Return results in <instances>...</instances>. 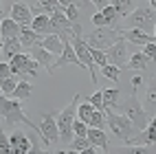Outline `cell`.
<instances>
[{
    "label": "cell",
    "instance_id": "5",
    "mask_svg": "<svg viewBox=\"0 0 156 154\" xmlns=\"http://www.w3.org/2000/svg\"><path fill=\"white\" fill-rule=\"evenodd\" d=\"M119 38H121L119 27H117V29L106 27V29H97V31H92V33H88L84 42H86L90 48H97V51H103V53H106V51H108L114 42H117Z\"/></svg>",
    "mask_w": 156,
    "mask_h": 154
},
{
    "label": "cell",
    "instance_id": "17",
    "mask_svg": "<svg viewBox=\"0 0 156 154\" xmlns=\"http://www.w3.org/2000/svg\"><path fill=\"white\" fill-rule=\"evenodd\" d=\"M20 53H22V44H20L18 38H9V40L2 42V57H5V62H11Z\"/></svg>",
    "mask_w": 156,
    "mask_h": 154
},
{
    "label": "cell",
    "instance_id": "23",
    "mask_svg": "<svg viewBox=\"0 0 156 154\" xmlns=\"http://www.w3.org/2000/svg\"><path fill=\"white\" fill-rule=\"evenodd\" d=\"M42 46L48 51V53H53V55H62V51H64V44H62L59 35H46L42 40Z\"/></svg>",
    "mask_w": 156,
    "mask_h": 154
},
{
    "label": "cell",
    "instance_id": "28",
    "mask_svg": "<svg viewBox=\"0 0 156 154\" xmlns=\"http://www.w3.org/2000/svg\"><path fill=\"white\" fill-rule=\"evenodd\" d=\"M18 77H9V79H2V81H0V92H2V95L5 97H11L13 95V90H16V86H18Z\"/></svg>",
    "mask_w": 156,
    "mask_h": 154
},
{
    "label": "cell",
    "instance_id": "41",
    "mask_svg": "<svg viewBox=\"0 0 156 154\" xmlns=\"http://www.w3.org/2000/svg\"><path fill=\"white\" fill-rule=\"evenodd\" d=\"M79 154H97V150L95 148H86L84 152H79Z\"/></svg>",
    "mask_w": 156,
    "mask_h": 154
},
{
    "label": "cell",
    "instance_id": "3",
    "mask_svg": "<svg viewBox=\"0 0 156 154\" xmlns=\"http://www.w3.org/2000/svg\"><path fill=\"white\" fill-rule=\"evenodd\" d=\"M126 24H128V29H139L143 33H150V29L154 31V27H156V11L150 7V2H141L126 18Z\"/></svg>",
    "mask_w": 156,
    "mask_h": 154
},
{
    "label": "cell",
    "instance_id": "32",
    "mask_svg": "<svg viewBox=\"0 0 156 154\" xmlns=\"http://www.w3.org/2000/svg\"><path fill=\"white\" fill-rule=\"evenodd\" d=\"M86 148H92V145L88 143V139H81V137H75L68 145V150H75V152H84Z\"/></svg>",
    "mask_w": 156,
    "mask_h": 154
},
{
    "label": "cell",
    "instance_id": "2",
    "mask_svg": "<svg viewBox=\"0 0 156 154\" xmlns=\"http://www.w3.org/2000/svg\"><path fill=\"white\" fill-rule=\"evenodd\" d=\"M0 119H7L9 123H24L31 130L40 137V126H35L24 112H22V101H16V99H9L0 92Z\"/></svg>",
    "mask_w": 156,
    "mask_h": 154
},
{
    "label": "cell",
    "instance_id": "24",
    "mask_svg": "<svg viewBox=\"0 0 156 154\" xmlns=\"http://www.w3.org/2000/svg\"><path fill=\"white\" fill-rule=\"evenodd\" d=\"M139 5H141V2H130V0H114V2H112V7L117 9L119 18H128Z\"/></svg>",
    "mask_w": 156,
    "mask_h": 154
},
{
    "label": "cell",
    "instance_id": "29",
    "mask_svg": "<svg viewBox=\"0 0 156 154\" xmlns=\"http://www.w3.org/2000/svg\"><path fill=\"white\" fill-rule=\"evenodd\" d=\"M147 106L156 108V75H152L147 81Z\"/></svg>",
    "mask_w": 156,
    "mask_h": 154
},
{
    "label": "cell",
    "instance_id": "33",
    "mask_svg": "<svg viewBox=\"0 0 156 154\" xmlns=\"http://www.w3.org/2000/svg\"><path fill=\"white\" fill-rule=\"evenodd\" d=\"M90 48V46H88ZM90 55H92V62H95V66L99 64L101 68L103 66H108V57H106V53L103 51H97V48H90Z\"/></svg>",
    "mask_w": 156,
    "mask_h": 154
},
{
    "label": "cell",
    "instance_id": "12",
    "mask_svg": "<svg viewBox=\"0 0 156 154\" xmlns=\"http://www.w3.org/2000/svg\"><path fill=\"white\" fill-rule=\"evenodd\" d=\"M9 18H11L16 24H20V27H31V22H33V13L29 11L27 2H13L11 5V16Z\"/></svg>",
    "mask_w": 156,
    "mask_h": 154
},
{
    "label": "cell",
    "instance_id": "42",
    "mask_svg": "<svg viewBox=\"0 0 156 154\" xmlns=\"http://www.w3.org/2000/svg\"><path fill=\"white\" fill-rule=\"evenodd\" d=\"M2 42L5 40H2V35H0V57H2Z\"/></svg>",
    "mask_w": 156,
    "mask_h": 154
},
{
    "label": "cell",
    "instance_id": "15",
    "mask_svg": "<svg viewBox=\"0 0 156 154\" xmlns=\"http://www.w3.org/2000/svg\"><path fill=\"white\" fill-rule=\"evenodd\" d=\"M9 143H11V154H27L31 150V141L24 132L16 130L11 137H9Z\"/></svg>",
    "mask_w": 156,
    "mask_h": 154
},
{
    "label": "cell",
    "instance_id": "4",
    "mask_svg": "<svg viewBox=\"0 0 156 154\" xmlns=\"http://www.w3.org/2000/svg\"><path fill=\"white\" fill-rule=\"evenodd\" d=\"M77 106H79V95H75L73 97V101L64 108L57 115V130H59V139L62 141H66V143H70L73 141V123H75V119H77Z\"/></svg>",
    "mask_w": 156,
    "mask_h": 154
},
{
    "label": "cell",
    "instance_id": "20",
    "mask_svg": "<svg viewBox=\"0 0 156 154\" xmlns=\"http://www.w3.org/2000/svg\"><path fill=\"white\" fill-rule=\"evenodd\" d=\"M59 9L64 11V16L68 18V22L73 24H81L79 20H81V13H79V9L75 2H68V0H59Z\"/></svg>",
    "mask_w": 156,
    "mask_h": 154
},
{
    "label": "cell",
    "instance_id": "18",
    "mask_svg": "<svg viewBox=\"0 0 156 154\" xmlns=\"http://www.w3.org/2000/svg\"><path fill=\"white\" fill-rule=\"evenodd\" d=\"M88 143L92 148H103V150H108V137H106V132L99 130V128H88V134H86Z\"/></svg>",
    "mask_w": 156,
    "mask_h": 154
},
{
    "label": "cell",
    "instance_id": "14",
    "mask_svg": "<svg viewBox=\"0 0 156 154\" xmlns=\"http://www.w3.org/2000/svg\"><path fill=\"white\" fill-rule=\"evenodd\" d=\"M119 33H121V38L126 40V42H132V44H152L154 42V35H150V33H143V31H139V29H119Z\"/></svg>",
    "mask_w": 156,
    "mask_h": 154
},
{
    "label": "cell",
    "instance_id": "38",
    "mask_svg": "<svg viewBox=\"0 0 156 154\" xmlns=\"http://www.w3.org/2000/svg\"><path fill=\"white\" fill-rule=\"evenodd\" d=\"M141 53H143L145 57H147L150 62H154V59H156V44H154V42H152V44H145Z\"/></svg>",
    "mask_w": 156,
    "mask_h": 154
},
{
    "label": "cell",
    "instance_id": "8",
    "mask_svg": "<svg viewBox=\"0 0 156 154\" xmlns=\"http://www.w3.org/2000/svg\"><path fill=\"white\" fill-rule=\"evenodd\" d=\"M106 57H108V64L117 66V68H128V62H130V46L123 38H119L108 51H106Z\"/></svg>",
    "mask_w": 156,
    "mask_h": 154
},
{
    "label": "cell",
    "instance_id": "46",
    "mask_svg": "<svg viewBox=\"0 0 156 154\" xmlns=\"http://www.w3.org/2000/svg\"><path fill=\"white\" fill-rule=\"evenodd\" d=\"M154 40H156V27H154Z\"/></svg>",
    "mask_w": 156,
    "mask_h": 154
},
{
    "label": "cell",
    "instance_id": "45",
    "mask_svg": "<svg viewBox=\"0 0 156 154\" xmlns=\"http://www.w3.org/2000/svg\"><path fill=\"white\" fill-rule=\"evenodd\" d=\"M68 154H77V152H75V150H68Z\"/></svg>",
    "mask_w": 156,
    "mask_h": 154
},
{
    "label": "cell",
    "instance_id": "9",
    "mask_svg": "<svg viewBox=\"0 0 156 154\" xmlns=\"http://www.w3.org/2000/svg\"><path fill=\"white\" fill-rule=\"evenodd\" d=\"M40 139L44 141V148L53 145L59 139V130H57V121H55V112H46L40 123Z\"/></svg>",
    "mask_w": 156,
    "mask_h": 154
},
{
    "label": "cell",
    "instance_id": "34",
    "mask_svg": "<svg viewBox=\"0 0 156 154\" xmlns=\"http://www.w3.org/2000/svg\"><path fill=\"white\" fill-rule=\"evenodd\" d=\"M101 73L106 75L108 79H112V81H117V79H119V75H121V68H117V66H112V64H108V66H103V68H101Z\"/></svg>",
    "mask_w": 156,
    "mask_h": 154
},
{
    "label": "cell",
    "instance_id": "44",
    "mask_svg": "<svg viewBox=\"0 0 156 154\" xmlns=\"http://www.w3.org/2000/svg\"><path fill=\"white\" fill-rule=\"evenodd\" d=\"M55 154H68V150H59V152H55Z\"/></svg>",
    "mask_w": 156,
    "mask_h": 154
},
{
    "label": "cell",
    "instance_id": "39",
    "mask_svg": "<svg viewBox=\"0 0 156 154\" xmlns=\"http://www.w3.org/2000/svg\"><path fill=\"white\" fill-rule=\"evenodd\" d=\"M9 77H11V66H9L7 62H0V81L9 79Z\"/></svg>",
    "mask_w": 156,
    "mask_h": 154
},
{
    "label": "cell",
    "instance_id": "43",
    "mask_svg": "<svg viewBox=\"0 0 156 154\" xmlns=\"http://www.w3.org/2000/svg\"><path fill=\"white\" fill-rule=\"evenodd\" d=\"M150 7H152L154 11H156V0H152V2H150Z\"/></svg>",
    "mask_w": 156,
    "mask_h": 154
},
{
    "label": "cell",
    "instance_id": "37",
    "mask_svg": "<svg viewBox=\"0 0 156 154\" xmlns=\"http://www.w3.org/2000/svg\"><path fill=\"white\" fill-rule=\"evenodd\" d=\"M90 22L95 24L97 29H106V27H108V20L103 18V13H92V16H90Z\"/></svg>",
    "mask_w": 156,
    "mask_h": 154
},
{
    "label": "cell",
    "instance_id": "47",
    "mask_svg": "<svg viewBox=\"0 0 156 154\" xmlns=\"http://www.w3.org/2000/svg\"><path fill=\"white\" fill-rule=\"evenodd\" d=\"M0 13H2V11H0Z\"/></svg>",
    "mask_w": 156,
    "mask_h": 154
},
{
    "label": "cell",
    "instance_id": "25",
    "mask_svg": "<svg viewBox=\"0 0 156 154\" xmlns=\"http://www.w3.org/2000/svg\"><path fill=\"white\" fill-rule=\"evenodd\" d=\"M103 95V106H106V110H112L114 106H119V90L117 88H108V90H103L101 92Z\"/></svg>",
    "mask_w": 156,
    "mask_h": 154
},
{
    "label": "cell",
    "instance_id": "16",
    "mask_svg": "<svg viewBox=\"0 0 156 154\" xmlns=\"http://www.w3.org/2000/svg\"><path fill=\"white\" fill-rule=\"evenodd\" d=\"M20 44H22V48H33L35 44H40L44 38H40L35 31H31V27H20Z\"/></svg>",
    "mask_w": 156,
    "mask_h": 154
},
{
    "label": "cell",
    "instance_id": "36",
    "mask_svg": "<svg viewBox=\"0 0 156 154\" xmlns=\"http://www.w3.org/2000/svg\"><path fill=\"white\" fill-rule=\"evenodd\" d=\"M0 154H11V143L2 130H0Z\"/></svg>",
    "mask_w": 156,
    "mask_h": 154
},
{
    "label": "cell",
    "instance_id": "27",
    "mask_svg": "<svg viewBox=\"0 0 156 154\" xmlns=\"http://www.w3.org/2000/svg\"><path fill=\"white\" fill-rule=\"evenodd\" d=\"M108 154H150L147 145H126V148H114Z\"/></svg>",
    "mask_w": 156,
    "mask_h": 154
},
{
    "label": "cell",
    "instance_id": "6",
    "mask_svg": "<svg viewBox=\"0 0 156 154\" xmlns=\"http://www.w3.org/2000/svg\"><path fill=\"white\" fill-rule=\"evenodd\" d=\"M103 115H106V123H108V128H110V132H112L114 137H119V139H123V141H128L130 137L136 134V130H134L132 121H130L128 117H123V115H114V110H106Z\"/></svg>",
    "mask_w": 156,
    "mask_h": 154
},
{
    "label": "cell",
    "instance_id": "22",
    "mask_svg": "<svg viewBox=\"0 0 156 154\" xmlns=\"http://www.w3.org/2000/svg\"><path fill=\"white\" fill-rule=\"evenodd\" d=\"M31 92H33V84L31 81H18V86H16V90H13V95H11V99H16V101H27L29 97H31Z\"/></svg>",
    "mask_w": 156,
    "mask_h": 154
},
{
    "label": "cell",
    "instance_id": "21",
    "mask_svg": "<svg viewBox=\"0 0 156 154\" xmlns=\"http://www.w3.org/2000/svg\"><path fill=\"white\" fill-rule=\"evenodd\" d=\"M31 31H35L40 38L51 35V22H48V16H35V18H33V22H31Z\"/></svg>",
    "mask_w": 156,
    "mask_h": 154
},
{
    "label": "cell",
    "instance_id": "19",
    "mask_svg": "<svg viewBox=\"0 0 156 154\" xmlns=\"http://www.w3.org/2000/svg\"><path fill=\"white\" fill-rule=\"evenodd\" d=\"M0 35H2V40L20 38V24H16L11 18H2L0 20Z\"/></svg>",
    "mask_w": 156,
    "mask_h": 154
},
{
    "label": "cell",
    "instance_id": "1",
    "mask_svg": "<svg viewBox=\"0 0 156 154\" xmlns=\"http://www.w3.org/2000/svg\"><path fill=\"white\" fill-rule=\"evenodd\" d=\"M136 84H139V79H134L132 81V92H130V97L126 101H121L119 108L123 112V117H128L132 121V126L136 132H143L145 128H147V112H145V108L141 106V101H139V95H136Z\"/></svg>",
    "mask_w": 156,
    "mask_h": 154
},
{
    "label": "cell",
    "instance_id": "40",
    "mask_svg": "<svg viewBox=\"0 0 156 154\" xmlns=\"http://www.w3.org/2000/svg\"><path fill=\"white\" fill-rule=\"evenodd\" d=\"M27 154H48V152L40 148V143H37V141H31V150H29Z\"/></svg>",
    "mask_w": 156,
    "mask_h": 154
},
{
    "label": "cell",
    "instance_id": "30",
    "mask_svg": "<svg viewBox=\"0 0 156 154\" xmlns=\"http://www.w3.org/2000/svg\"><path fill=\"white\" fill-rule=\"evenodd\" d=\"M92 112H95V108H92L88 101H86V104H81V106H79V115H77V119H79V121H84L86 126H88V121H90V117H92Z\"/></svg>",
    "mask_w": 156,
    "mask_h": 154
},
{
    "label": "cell",
    "instance_id": "35",
    "mask_svg": "<svg viewBox=\"0 0 156 154\" xmlns=\"http://www.w3.org/2000/svg\"><path fill=\"white\" fill-rule=\"evenodd\" d=\"M73 132H75V137H81V139H86V134H88V126H86L84 121L75 119V123H73Z\"/></svg>",
    "mask_w": 156,
    "mask_h": 154
},
{
    "label": "cell",
    "instance_id": "13",
    "mask_svg": "<svg viewBox=\"0 0 156 154\" xmlns=\"http://www.w3.org/2000/svg\"><path fill=\"white\" fill-rule=\"evenodd\" d=\"M29 5V11L35 16H53L57 9H59V0H46V2H40V0H31Z\"/></svg>",
    "mask_w": 156,
    "mask_h": 154
},
{
    "label": "cell",
    "instance_id": "26",
    "mask_svg": "<svg viewBox=\"0 0 156 154\" xmlns=\"http://www.w3.org/2000/svg\"><path fill=\"white\" fill-rule=\"evenodd\" d=\"M150 66V59L145 57L143 53H134L130 55V62H128V68H134V70H143Z\"/></svg>",
    "mask_w": 156,
    "mask_h": 154
},
{
    "label": "cell",
    "instance_id": "10",
    "mask_svg": "<svg viewBox=\"0 0 156 154\" xmlns=\"http://www.w3.org/2000/svg\"><path fill=\"white\" fill-rule=\"evenodd\" d=\"M156 143V117L150 121V126L143 132H136L134 137L126 141V145H154Z\"/></svg>",
    "mask_w": 156,
    "mask_h": 154
},
{
    "label": "cell",
    "instance_id": "7",
    "mask_svg": "<svg viewBox=\"0 0 156 154\" xmlns=\"http://www.w3.org/2000/svg\"><path fill=\"white\" fill-rule=\"evenodd\" d=\"M68 40H70V44H73V48H75V55H77V59H79V64L84 66V68H88L90 70V75H92V81L97 84V68H95V62H92V55H90V48H88V44L84 42V38L81 35H68Z\"/></svg>",
    "mask_w": 156,
    "mask_h": 154
},
{
    "label": "cell",
    "instance_id": "31",
    "mask_svg": "<svg viewBox=\"0 0 156 154\" xmlns=\"http://www.w3.org/2000/svg\"><path fill=\"white\" fill-rule=\"evenodd\" d=\"M86 101H88V104H90L92 108H95V110L106 112V106H103V95H101V92H95V95H90Z\"/></svg>",
    "mask_w": 156,
    "mask_h": 154
},
{
    "label": "cell",
    "instance_id": "11",
    "mask_svg": "<svg viewBox=\"0 0 156 154\" xmlns=\"http://www.w3.org/2000/svg\"><path fill=\"white\" fill-rule=\"evenodd\" d=\"M29 53H31V57H33L40 66H46V70L53 75V70H55V59H53V53H48V51L42 46V42L35 44L33 48H29Z\"/></svg>",
    "mask_w": 156,
    "mask_h": 154
}]
</instances>
